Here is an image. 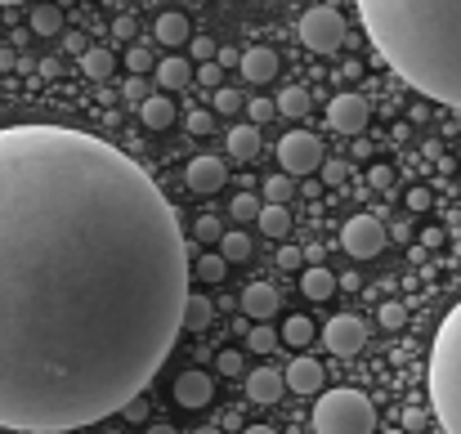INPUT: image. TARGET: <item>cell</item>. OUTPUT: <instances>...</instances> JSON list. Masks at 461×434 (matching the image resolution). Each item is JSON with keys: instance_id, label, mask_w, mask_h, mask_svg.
Instances as JSON below:
<instances>
[{"instance_id": "6da1fadb", "label": "cell", "mask_w": 461, "mask_h": 434, "mask_svg": "<svg viewBox=\"0 0 461 434\" xmlns=\"http://www.w3.org/2000/svg\"><path fill=\"white\" fill-rule=\"evenodd\" d=\"M175 206L117 144L0 126V430H86L135 403L184 331Z\"/></svg>"}, {"instance_id": "7a4b0ae2", "label": "cell", "mask_w": 461, "mask_h": 434, "mask_svg": "<svg viewBox=\"0 0 461 434\" xmlns=\"http://www.w3.org/2000/svg\"><path fill=\"white\" fill-rule=\"evenodd\" d=\"M385 68L461 113V0H354Z\"/></svg>"}, {"instance_id": "3957f363", "label": "cell", "mask_w": 461, "mask_h": 434, "mask_svg": "<svg viewBox=\"0 0 461 434\" xmlns=\"http://www.w3.org/2000/svg\"><path fill=\"white\" fill-rule=\"evenodd\" d=\"M430 403L444 434H461V300L439 322L430 349Z\"/></svg>"}, {"instance_id": "277c9868", "label": "cell", "mask_w": 461, "mask_h": 434, "mask_svg": "<svg viewBox=\"0 0 461 434\" xmlns=\"http://www.w3.org/2000/svg\"><path fill=\"white\" fill-rule=\"evenodd\" d=\"M313 434H376V408L358 390H327L313 403Z\"/></svg>"}, {"instance_id": "5b68a950", "label": "cell", "mask_w": 461, "mask_h": 434, "mask_svg": "<svg viewBox=\"0 0 461 434\" xmlns=\"http://www.w3.org/2000/svg\"><path fill=\"white\" fill-rule=\"evenodd\" d=\"M301 41H305V50H313V54L340 50V41H345V18H340L331 5H313L305 18H301Z\"/></svg>"}, {"instance_id": "8992f818", "label": "cell", "mask_w": 461, "mask_h": 434, "mask_svg": "<svg viewBox=\"0 0 461 434\" xmlns=\"http://www.w3.org/2000/svg\"><path fill=\"white\" fill-rule=\"evenodd\" d=\"M278 161H283V175H313L318 166H322V144H318V135H309V131H292V135H283L278 140Z\"/></svg>"}, {"instance_id": "52a82bcc", "label": "cell", "mask_w": 461, "mask_h": 434, "mask_svg": "<svg viewBox=\"0 0 461 434\" xmlns=\"http://www.w3.org/2000/svg\"><path fill=\"white\" fill-rule=\"evenodd\" d=\"M340 247L354 256V260H372L385 251V224L376 215H354L345 229H340Z\"/></svg>"}, {"instance_id": "ba28073f", "label": "cell", "mask_w": 461, "mask_h": 434, "mask_svg": "<svg viewBox=\"0 0 461 434\" xmlns=\"http://www.w3.org/2000/svg\"><path fill=\"white\" fill-rule=\"evenodd\" d=\"M322 345H327L336 358H354V354L367 345V327H363L354 313H336V318L322 327Z\"/></svg>"}, {"instance_id": "9c48e42d", "label": "cell", "mask_w": 461, "mask_h": 434, "mask_svg": "<svg viewBox=\"0 0 461 434\" xmlns=\"http://www.w3.org/2000/svg\"><path fill=\"white\" fill-rule=\"evenodd\" d=\"M367 117H372V108H367V99L363 95H336L331 104H327V122H331V131H340V135H363L367 131Z\"/></svg>"}, {"instance_id": "30bf717a", "label": "cell", "mask_w": 461, "mask_h": 434, "mask_svg": "<svg viewBox=\"0 0 461 434\" xmlns=\"http://www.w3.org/2000/svg\"><path fill=\"white\" fill-rule=\"evenodd\" d=\"M184 179H188L193 193H220L224 179H229V166H224V157H193Z\"/></svg>"}, {"instance_id": "8fae6325", "label": "cell", "mask_w": 461, "mask_h": 434, "mask_svg": "<svg viewBox=\"0 0 461 434\" xmlns=\"http://www.w3.org/2000/svg\"><path fill=\"white\" fill-rule=\"evenodd\" d=\"M242 77L251 81V86H269L274 77H278V50H269V45H251V50H242Z\"/></svg>"}, {"instance_id": "7c38bea8", "label": "cell", "mask_w": 461, "mask_h": 434, "mask_svg": "<svg viewBox=\"0 0 461 434\" xmlns=\"http://www.w3.org/2000/svg\"><path fill=\"white\" fill-rule=\"evenodd\" d=\"M211 394H215V381L206 372H179V381H175V403L179 408H206Z\"/></svg>"}, {"instance_id": "4fadbf2b", "label": "cell", "mask_w": 461, "mask_h": 434, "mask_svg": "<svg viewBox=\"0 0 461 434\" xmlns=\"http://www.w3.org/2000/svg\"><path fill=\"white\" fill-rule=\"evenodd\" d=\"M283 385H287L292 394H318V390H322V363H318V358H296V363L287 367Z\"/></svg>"}, {"instance_id": "5bb4252c", "label": "cell", "mask_w": 461, "mask_h": 434, "mask_svg": "<svg viewBox=\"0 0 461 434\" xmlns=\"http://www.w3.org/2000/svg\"><path fill=\"white\" fill-rule=\"evenodd\" d=\"M242 313L256 318V322H269L278 313V291L269 287V283H251V287L242 291Z\"/></svg>"}, {"instance_id": "9a60e30c", "label": "cell", "mask_w": 461, "mask_h": 434, "mask_svg": "<svg viewBox=\"0 0 461 434\" xmlns=\"http://www.w3.org/2000/svg\"><path fill=\"white\" fill-rule=\"evenodd\" d=\"M283 390H287V385H283V376H278L274 367H256V372L247 376V399H251V403H278Z\"/></svg>"}, {"instance_id": "2e32d148", "label": "cell", "mask_w": 461, "mask_h": 434, "mask_svg": "<svg viewBox=\"0 0 461 434\" xmlns=\"http://www.w3.org/2000/svg\"><path fill=\"white\" fill-rule=\"evenodd\" d=\"M140 122H144L149 131H166V126L175 122V104H170V95H149V99L140 104Z\"/></svg>"}, {"instance_id": "e0dca14e", "label": "cell", "mask_w": 461, "mask_h": 434, "mask_svg": "<svg viewBox=\"0 0 461 434\" xmlns=\"http://www.w3.org/2000/svg\"><path fill=\"white\" fill-rule=\"evenodd\" d=\"M188 36H193V27H188V18H184V14H175V9L157 14V41H161V45H170V50H175V45H184Z\"/></svg>"}, {"instance_id": "ac0fdd59", "label": "cell", "mask_w": 461, "mask_h": 434, "mask_svg": "<svg viewBox=\"0 0 461 434\" xmlns=\"http://www.w3.org/2000/svg\"><path fill=\"white\" fill-rule=\"evenodd\" d=\"M157 86H166V90H184L188 81H193V63L188 59H161L153 68Z\"/></svg>"}, {"instance_id": "d6986e66", "label": "cell", "mask_w": 461, "mask_h": 434, "mask_svg": "<svg viewBox=\"0 0 461 434\" xmlns=\"http://www.w3.org/2000/svg\"><path fill=\"white\" fill-rule=\"evenodd\" d=\"M274 108L283 113V117H309V108H313V99H309V90L305 86H283L278 90V99H274Z\"/></svg>"}, {"instance_id": "ffe728a7", "label": "cell", "mask_w": 461, "mask_h": 434, "mask_svg": "<svg viewBox=\"0 0 461 434\" xmlns=\"http://www.w3.org/2000/svg\"><path fill=\"white\" fill-rule=\"evenodd\" d=\"M256 152H260V131H256L251 122L229 131V157H238V161H251Z\"/></svg>"}, {"instance_id": "44dd1931", "label": "cell", "mask_w": 461, "mask_h": 434, "mask_svg": "<svg viewBox=\"0 0 461 434\" xmlns=\"http://www.w3.org/2000/svg\"><path fill=\"white\" fill-rule=\"evenodd\" d=\"M301 291H305L309 300H331V291H336V274L331 269H322V265H313L301 274Z\"/></svg>"}, {"instance_id": "7402d4cb", "label": "cell", "mask_w": 461, "mask_h": 434, "mask_svg": "<svg viewBox=\"0 0 461 434\" xmlns=\"http://www.w3.org/2000/svg\"><path fill=\"white\" fill-rule=\"evenodd\" d=\"M113 68H117L113 50H99V45H90V50L81 54V72H86L90 81H108V77H113Z\"/></svg>"}, {"instance_id": "603a6c76", "label": "cell", "mask_w": 461, "mask_h": 434, "mask_svg": "<svg viewBox=\"0 0 461 434\" xmlns=\"http://www.w3.org/2000/svg\"><path fill=\"white\" fill-rule=\"evenodd\" d=\"M256 224H260L265 238H287V233H292V211H287V206H260Z\"/></svg>"}, {"instance_id": "cb8c5ba5", "label": "cell", "mask_w": 461, "mask_h": 434, "mask_svg": "<svg viewBox=\"0 0 461 434\" xmlns=\"http://www.w3.org/2000/svg\"><path fill=\"white\" fill-rule=\"evenodd\" d=\"M215 318V309H211V300L206 295H197V291H188V300H184V331H206V322Z\"/></svg>"}, {"instance_id": "d4e9b609", "label": "cell", "mask_w": 461, "mask_h": 434, "mask_svg": "<svg viewBox=\"0 0 461 434\" xmlns=\"http://www.w3.org/2000/svg\"><path fill=\"white\" fill-rule=\"evenodd\" d=\"M27 23H32L36 36H59V32H63V9H59V5H36V9L27 14Z\"/></svg>"}, {"instance_id": "484cf974", "label": "cell", "mask_w": 461, "mask_h": 434, "mask_svg": "<svg viewBox=\"0 0 461 434\" xmlns=\"http://www.w3.org/2000/svg\"><path fill=\"white\" fill-rule=\"evenodd\" d=\"M220 256H224V265H238V260H247V256H251V238H247L242 229H229V233L220 238Z\"/></svg>"}, {"instance_id": "4316f807", "label": "cell", "mask_w": 461, "mask_h": 434, "mask_svg": "<svg viewBox=\"0 0 461 434\" xmlns=\"http://www.w3.org/2000/svg\"><path fill=\"white\" fill-rule=\"evenodd\" d=\"M260 193H265V206H287V197H292L296 188H292V175H269V179L260 184Z\"/></svg>"}, {"instance_id": "83f0119b", "label": "cell", "mask_w": 461, "mask_h": 434, "mask_svg": "<svg viewBox=\"0 0 461 434\" xmlns=\"http://www.w3.org/2000/svg\"><path fill=\"white\" fill-rule=\"evenodd\" d=\"M283 340H287L292 349H305L309 340H313V322H309L305 313H296V318H287V322H283Z\"/></svg>"}, {"instance_id": "f1b7e54d", "label": "cell", "mask_w": 461, "mask_h": 434, "mask_svg": "<svg viewBox=\"0 0 461 434\" xmlns=\"http://www.w3.org/2000/svg\"><path fill=\"white\" fill-rule=\"evenodd\" d=\"M202 283H224V274H229V265H224V256L220 251H206L202 260H197V269H193Z\"/></svg>"}, {"instance_id": "f546056e", "label": "cell", "mask_w": 461, "mask_h": 434, "mask_svg": "<svg viewBox=\"0 0 461 434\" xmlns=\"http://www.w3.org/2000/svg\"><path fill=\"white\" fill-rule=\"evenodd\" d=\"M247 349H251V354H274V349H278V331H274V327H265V322H260V327H251Z\"/></svg>"}, {"instance_id": "4dcf8cb0", "label": "cell", "mask_w": 461, "mask_h": 434, "mask_svg": "<svg viewBox=\"0 0 461 434\" xmlns=\"http://www.w3.org/2000/svg\"><path fill=\"white\" fill-rule=\"evenodd\" d=\"M260 206H265V202H260L256 193H238L229 211H233V220H238V224H247V220H256V215H260Z\"/></svg>"}, {"instance_id": "1f68e13d", "label": "cell", "mask_w": 461, "mask_h": 434, "mask_svg": "<svg viewBox=\"0 0 461 434\" xmlns=\"http://www.w3.org/2000/svg\"><path fill=\"white\" fill-rule=\"evenodd\" d=\"M215 113H224V117L242 113V95H238L233 86H220V90H215Z\"/></svg>"}, {"instance_id": "d6a6232c", "label": "cell", "mask_w": 461, "mask_h": 434, "mask_svg": "<svg viewBox=\"0 0 461 434\" xmlns=\"http://www.w3.org/2000/svg\"><path fill=\"white\" fill-rule=\"evenodd\" d=\"M403 322H408V309H403L399 300H385V304H381V327H385V331H399Z\"/></svg>"}, {"instance_id": "836d02e7", "label": "cell", "mask_w": 461, "mask_h": 434, "mask_svg": "<svg viewBox=\"0 0 461 434\" xmlns=\"http://www.w3.org/2000/svg\"><path fill=\"white\" fill-rule=\"evenodd\" d=\"M126 68H131V77H140V72H153V68H157V59L149 54V50L131 45V50H126Z\"/></svg>"}, {"instance_id": "e575fe53", "label": "cell", "mask_w": 461, "mask_h": 434, "mask_svg": "<svg viewBox=\"0 0 461 434\" xmlns=\"http://www.w3.org/2000/svg\"><path fill=\"white\" fill-rule=\"evenodd\" d=\"M247 117H251V126L260 131V122H274L278 108H274V99H251V104H247Z\"/></svg>"}, {"instance_id": "d590c367", "label": "cell", "mask_w": 461, "mask_h": 434, "mask_svg": "<svg viewBox=\"0 0 461 434\" xmlns=\"http://www.w3.org/2000/svg\"><path fill=\"white\" fill-rule=\"evenodd\" d=\"M318 170H322V179H327V184H340V179L349 175V166H345L340 157H322V166H318Z\"/></svg>"}, {"instance_id": "8d00e7d4", "label": "cell", "mask_w": 461, "mask_h": 434, "mask_svg": "<svg viewBox=\"0 0 461 434\" xmlns=\"http://www.w3.org/2000/svg\"><path fill=\"white\" fill-rule=\"evenodd\" d=\"M215 367H220L224 376H242V354H238V349H224V354L215 358Z\"/></svg>"}, {"instance_id": "74e56055", "label": "cell", "mask_w": 461, "mask_h": 434, "mask_svg": "<svg viewBox=\"0 0 461 434\" xmlns=\"http://www.w3.org/2000/svg\"><path fill=\"white\" fill-rule=\"evenodd\" d=\"M220 77H224V68H220V63H215V59H211V63H202V68H197V81H202V86H215V90H220Z\"/></svg>"}, {"instance_id": "f35d334b", "label": "cell", "mask_w": 461, "mask_h": 434, "mask_svg": "<svg viewBox=\"0 0 461 434\" xmlns=\"http://www.w3.org/2000/svg\"><path fill=\"white\" fill-rule=\"evenodd\" d=\"M305 265V251L301 247H283L278 251V269H301Z\"/></svg>"}, {"instance_id": "ab89813d", "label": "cell", "mask_w": 461, "mask_h": 434, "mask_svg": "<svg viewBox=\"0 0 461 434\" xmlns=\"http://www.w3.org/2000/svg\"><path fill=\"white\" fill-rule=\"evenodd\" d=\"M113 36H117V41H135V14H122V18L113 23Z\"/></svg>"}, {"instance_id": "60d3db41", "label": "cell", "mask_w": 461, "mask_h": 434, "mask_svg": "<svg viewBox=\"0 0 461 434\" xmlns=\"http://www.w3.org/2000/svg\"><path fill=\"white\" fill-rule=\"evenodd\" d=\"M197 238H202V242H215V238H224V229H220L211 215H202V220H197Z\"/></svg>"}, {"instance_id": "b9f144b4", "label": "cell", "mask_w": 461, "mask_h": 434, "mask_svg": "<svg viewBox=\"0 0 461 434\" xmlns=\"http://www.w3.org/2000/svg\"><path fill=\"white\" fill-rule=\"evenodd\" d=\"M184 126H188V135H206V131H211V117L197 108V113H188V122H184Z\"/></svg>"}, {"instance_id": "7bdbcfd3", "label": "cell", "mask_w": 461, "mask_h": 434, "mask_svg": "<svg viewBox=\"0 0 461 434\" xmlns=\"http://www.w3.org/2000/svg\"><path fill=\"white\" fill-rule=\"evenodd\" d=\"M63 50H72V54H86V50H90V41H86L81 32H63Z\"/></svg>"}, {"instance_id": "ee69618b", "label": "cell", "mask_w": 461, "mask_h": 434, "mask_svg": "<svg viewBox=\"0 0 461 434\" xmlns=\"http://www.w3.org/2000/svg\"><path fill=\"white\" fill-rule=\"evenodd\" d=\"M367 179H372V188H390V184H394L390 166H372V175H367Z\"/></svg>"}, {"instance_id": "f6af8a7d", "label": "cell", "mask_w": 461, "mask_h": 434, "mask_svg": "<svg viewBox=\"0 0 461 434\" xmlns=\"http://www.w3.org/2000/svg\"><path fill=\"white\" fill-rule=\"evenodd\" d=\"M122 417H126V421H144V417H149V403H144V399H135V403H126V408H122Z\"/></svg>"}, {"instance_id": "bcb514c9", "label": "cell", "mask_w": 461, "mask_h": 434, "mask_svg": "<svg viewBox=\"0 0 461 434\" xmlns=\"http://www.w3.org/2000/svg\"><path fill=\"white\" fill-rule=\"evenodd\" d=\"M215 63L220 68H238L242 63V50H215Z\"/></svg>"}, {"instance_id": "7dc6e473", "label": "cell", "mask_w": 461, "mask_h": 434, "mask_svg": "<svg viewBox=\"0 0 461 434\" xmlns=\"http://www.w3.org/2000/svg\"><path fill=\"white\" fill-rule=\"evenodd\" d=\"M193 50H197V59H202V63H211V54H215V50H220V45H215V41H206V36H202V41H193Z\"/></svg>"}, {"instance_id": "c3c4849f", "label": "cell", "mask_w": 461, "mask_h": 434, "mask_svg": "<svg viewBox=\"0 0 461 434\" xmlns=\"http://www.w3.org/2000/svg\"><path fill=\"white\" fill-rule=\"evenodd\" d=\"M144 99H149L144 81H131V86H126V104H144Z\"/></svg>"}, {"instance_id": "681fc988", "label": "cell", "mask_w": 461, "mask_h": 434, "mask_svg": "<svg viewBox=\"0 0 461 434\" xmlns=\"http://www.w3.org/2000/svg\"><path fill=\"white\" fill-rule=\"evenodd\" d=\"M408 206H412V211H426V206H430V193H426V188H417V193L408 197Z\"/></svg>"}, {"instance_id": "f907efd6", "label": "cell", "mask_w": 461, "mask_h": 434, "mask_svg": "<svg viewBox=\"0 0 461 434\" xmlns=\"http://www.w3.org/2000/svg\"><path fill=\"white\" fill-rule=\"evenodd\" d=\"M417 426H421V412L408 408V412H403V430H417Z\"/></svg>"}, {"instance_id": "816d5d0a", "label": "cell", "mask_w": 461, "mask_h": 434, "mask_svg": "<svg viewBox=\"0 0 461 434\" xmlns=\"http://www.w3.org/2000/svg\"><path fill=\"white\" fill-rule=\"evenodd\" d=\"M14 63H18V54H14V50L5 45V50H0V68H14Z\"/></svg>"}, {"instance_id": "f5cc1de1", "label": "cell", "mask_w": 461, "mask_h": 434, "mask_svg": "<svg viewBox=\"0 0 461 434\" xmlns=\"http://www.w3.org/2000/svg\"><path fill=\"white\" fill-rule=\"evenodd\" d=\"M242 434H278V430H274V426H247Z\"/></svg>"}, {"instance_id": "db71d44e", "label": "cell", "mask_w": 461, "mask_h": 434, "mask_svg": "<svg viewBox=\"0 0 461 434\" xmlns=\"http://www.w3.org/2000/svg\"><path fill=\"white\" fill-rule=\"evenodd\" d=\"M144 434H179V430H175V426H149Z\"/></svg>"}, {"instance_id": "11a10c76", "label": "cell", "mask_w": 461, "mask_h": 434, "mask_svg": "<svg viewBox=\"0 0 461 434\" xmlns=\"http://www.w3.org/2000/svg\"><path fill=\"white\" fill-rule=\"evenodd\" d=\"M193 434H224V430H215V426H202V430H193Z\"/></svg>"}, {"instance_id": "9f6ffc18", "label": "cell", "mask_w": 461, "mask_h": 434, "mask_svg": "<svg viewBox=\"0 0 461 434\" xmlns=\"http://www.w3.org/2000/svg\"><path fill=\"white\" fill-rule=\"evenodd\" d=\"M0 5H27V0H0Z\"/></svg>"}, {"instance_id": "6f0895ef", "label": "cell", "mask_w": 461, "mask_h": 434, "mask_svg": "<svg viewBox=\"0 0 461 434\" xmlns=\"http://www.w3.org/2000/svg\"><path fill=\"white\" fill-rule=\"evenodd\" d=\"M381 434H408V430H381Z\"/></svg>"}]
</instances>
